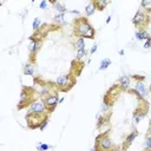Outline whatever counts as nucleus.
Listing matches in <instances>:
<instances>
[{
  "label": "nucleus",
  "mask_w": 151,
  "mask_h": 151,
  "mask_svg": "<svg viewBox=\"0 0 151 151\" xmlns=\"http://www.w3.org/2000/svg\"><path fill=\"white\" fill-rule=\"evenodd\" d=\"M73 35L83 39H93L96 35V29L92 27L86 17H79L73 20Z\"/></svg>",
  "instance_id": "obj_1"
},
{
  "label": "nucleus",
  "mask_w": 151,
  "mask_h": 151,
  "mask_svg": "<svg viewBox=\"0 0 151 151\" xmlns=\"http://www.w3.org/2000/svg\"><path fill=\"white\" fill-rule=\"evenodd\" d=\"M39 93L38 90L31 86H24L20 94V100L18 103V110H22L25 107H28L31 104H33L35 100H38Z\"/></svg>",
  "instance_id": "obj_2"
},
{
  "label": "nucleus",
  "mask_w": 151,
  "mask_h": 151,
  "mask_svg": "<svg viewBox=\"0 0 151 151\" xmlns=\"http://www.w3.org/2000/svg\"><path fill=\"white\" fill-rule=\"evenodd\" d=\"M77 81V77L74 74H72L71 72L66 73V74H61L57 78L55 86L58 88V91H63V92H68L76 84Z\"/></svg>",
  "instance_id": "obj_3"
},
{
  "label": "nucleus",
  "mask_w": 151,
  "mask_h": 151,
  "mask_svg": "<svg viewBox=\"0 0 151 151\" xmlns=\"http://www.w3.org/2000/svg\"><path fill=\"white\" fill-rule=\"evenodd\" d=\"M114 147L113 142L111 140L110 132H103L96 138L94 151H112Z\"/></svg>",
  "instance_id": "obj_4"
},
{
  "label": "nucleus",
  "mask_w": 151,
  "mask_h": 151,
  "mask_svg": "<svg viewBox=\"0 0 151 151\" xmlns=\"http://www.w3.org/2000/svg\"><path fill=\"white\" fill-rule=\"evenodd\" d=\"M132 24L138 29H145L149 26V24H150V15H149V13L145 9H143V8L138 9L136 12L134 17L132 18Z\"/></svg>",
  "instance_id": "obj_5"
},
{
  "label": "nucleus",
  "mask_w": 151,
  "mask_h": 151,
  "mask_svg": "<svg viewBox=\"0 0 151 151\" xmlns=\"http://www.w3.org/2000/svg\"><path fill=\"white\" fill-rule=\"evenodd\" d=\"M48 118V113H27L26 114V120H27V126L29 129H39L40 124L44 122V119Z\"/></svg>",
  "instance_id": "obj_6"
},
{
  "label": "nucleus",
  "mask_w": 151,
  "mask_h": 151,
  "mask_svg": "<svg viewBox=\"0 0 151 151\" xmlns=\"http://www.w3.org/2000/svg\"><path fill=\"white\" fill-rule=\"evenodd\" d=\"M147 110H149V105H147L146 101L143 100V104H139L138 107L133 111V114H132L133 120H134L136 124L139 123L142 119L145 118V116H146V113H147Z\"/></svg>",
  "instance_id": "obj_7"
},
{
  "label": "nucleus",
  "mask_w": 151,
  "mask_h": 151,
  "mask_svg": "<svg viewBox=\"0 0 151 151\" xmlns=\"http://www.w3.org/2000/svg\"><path fill=\"white\" fill-rule=\"evenodd\" d=\"M129 92L134 93L138 99H145L146 96H147V88H146V86L144 85L143 81H136L134 88L133 90H130L129 88Z\"/></svg>",
  "instance_id": "obj_8"
},
{
  "label": "nucleus",
  "mask_w": 151,
  "mask_h": 151,
  "mask_svg": "<svg viewBox=\"0 0 151 151\" xmlns=\"http://www.w3.org/2000/svg\"><path fill=\"white\" fill-rule=\"evenodd\" d=\"M42 103L45 104L47 111L50 113H52L54 111V109L57 107V105L59 104V94L58 93H54V94H51L48 97H46L45 99H42Z\"/></svg>",
  "instance_id": "obj_9"
},
{
  "label": "nucleus",
  "mask_w": 151,
  "mask_h": 151,
  "mask_svg": "<svg viewBox=\"0 0 151 151\" xmlns=\"http://www.w3.org/2000/svg\"><path fill=\"white\" fill-rule=\"evenodd\" d=\"M27 113H42V114L48 113L50 114V112L47 111V109H46L45 104L42 103V100H35L33 104H31L27 107Z\"/></svg>",
  "instance_id": "obj_10"
},
{
  "label": "nucleus",
  "mask_w": 151,
  "mask_h": 151,
  "mask_svg": "<svg viewBox=\"0 0 151 151\" xmlns=\"http://www.w3.org/2000/svg\"><path fill=\"white\" fill-rule=\"evenodd\" d=\"M138 136V132L134 130V131H132L130 134H127L126 136V138H125V140L123 142V145H122V151H126L130 146H131V144L133 143V140L136 139V137Z\"/></svg>",
  "instance_id": "obj_11"
},
{
  "label": "nucleus",
  "mask_w": 151,
  "mask_h": 151,
  "mask_svg": "<svg viewBox=\"0 0 151 151\" xmlns=\"http://www.w3.org/2000/svg\"><path fill=\"white\" fill-rule=\"evenodd\" d=\"M130 77L129 76H122L119 79H118V86L120 87L122 91H129V87H130Z\"/></svg>",
  "instance_id": "obj_12"
},
{
  "label": "nucleus",
  "mask_w": 151,
  "mask_h": 151,
  "mask_svg": "<svg viewBox=\"0 0 151 151\" xmlns=\"http://www.w3.org/2000/svg\"><path fill=\"white\" fill-rule=\"evenodd\" d=\"M96 11H97V8H96L94 2H93V0H92V1H90V2L86 5L85 11H84V14H85V17H86V18H88V17H91L92 14H94V12H96Z\"/></svg>",
  "instance_id": "obj_13"
},
{
  "label": "nucleus",
  "mask_w": 151,
  "mask_h": 151,
  "mask_svg": "<svg viewBox=\"0 0 151 151\" xmlns=\"http://www.w3.org/2000/svg\"><path fill=\"white\" fill-rule=\"evenodd\" d=\"M151 35L146 32V29H137L136 31V39L137 40H149Z\"/></svg>",
  "instance_id": "obj_14"
},
{
  "label": "nucleus",
  "mask_w": 151,
  "mask_h": 151,
  "mask_svg": "<svg viewBox=\"0 0 151 151\" xmlns=\"http://www.w3.org/2000/svg\"><path fill=\"white\" fill-rule=\"evenodd\" d=\"M51 4L54 6V8L58 11V13H66L68 12V9L66 8V6L63 4V2H59V1H51Z\"/></svg>",
  "instance_id": "obj_15"
},
{
  "label": "nucleus",
  "mask_w": 151,
  "mask_h": 151,
  "mask_svg": "<svg viewBox=\"0 0 151 151\" xmlns=\"http://www.w3.org/2000/svg\"><path fill=\"white\" fill-rule=\"evenodd\" d=\"M34 64H32V63H27L25 66H24V68H22V72H24V74L25 76H33L34 74Z\"/></svg>",
  "instance_id": "obj_16"
},
{
  "label": "nucleus",
  "mask_w": 151,
  "mask_h": 151,
  "mask_svg": "<svg viewBox=\"0 0 151 151\" xmlns=\"http://www.w3.org/2000/svg\"><path fill=\"white\" fill-rule=\"evenodd\" d=\"M93 2H94L97 11H103L110 4V1H104V0H93Z\"/></svg>",
  "instance_id": "obj_17"
},
{
  "label": "nucleus",
  "mask_w": 151,
  "mask_h": 151,
  "mask_svg": "<svg viewBox=\"0 0 151 151\" xmlns=\"http://www.w3.org/2000/svg\"><path fill=\"white\" fill-rule=\"evenodd\" d=\"M53 21L58 25V24H65V14L64 13H57L53 17Z\"/></svg>",
  "instance_id": "obj_18"
},
{
  "label": "nucleus",
  "mask_w": 151,
  "mask_h": 151,
  "mask_svg": "<svg viewBox=\"0 0 151 151\" xmlns=\"http://www.w3.org/2000/svg\"><path fill=\"white\" fill-rule=\"evenodd\" d=\"M73 46H74V48H76L77 51H78V50H83V48H85V40H84L83 38H78V39L74 41Z\"/></svg>",
  "instance_id": "obj_19"
},
{
  "label": "nucleus",
  "mask_w": 151,
  "mask_h": 151,
  "mask_svg": "<svg viewBox=\"0 0 151 151\" xmlns=\"http://www.w3.org/2000/svg\"><path fill=\"white\" fill-rule=\"evenodd\" d=\"M110 65H111V59H109V58L103 59V60L100 61V64H99V71L106 70V68H107Z\"/></svg>",
  "instance_id": "obj_20"
},
{
  "label": "nucleus",
  "mask_w": 151,
  "mask_h": 151,
  "mask_svg": "<svg viewBox=\"0 0 151 151\" xmlns=\"http://www.w3.org/2000/svg\"><path fill=\"white\" fill-rule=\"evenodd\" d=\"M42 26V22H41V20L39 19V18H34V20H33V24H32V27H33V31L34 32H37L38 29H40V27Z\"/></svg>",
  "instance_id": "obj_21"
},
{
  "label": "nucleus",
  "mask_w": 151,
  "mask_h": 151,
  "mask_svg": "<svg viewBox=\"0 0 151 151\" xmlns=\"http://www.w3.org/2000/svg\"><path fill=\"white\" fill-rule=\"evenodd\" d=\"M86 53H87L86 48H83V50H78V51H77V55H76L77 60H80L81 58H84V57L86 55Z\"/></svg>",
  "instance_id": "obj_22"
},
{
  "label": "nucleus",
  "mask_w": 151,
  "mask_h": 151,
  "mask_svg": "<svg viewBox=\"0 0 151 151\" xmlns=\"http://www.w3.org/2000/svg\"><path fill=\"white\" fill-rule=\"evenodd\" d=\"M145 151H151V137L145 138Z\"/></svg>",
  "instance_id": "obj_23"
},
{
  "label": "nucleus",
  "mask_w": 151,
  "mask_h": 151,
  "mask_svg": "<svg viewBox=\"0 0 151 151\" xmlns=\"http://www.w3.org/2000/svg\"><path fill=\"white\" fill-rule=\"evenodd\" d=\"M47 124H48V118H46V119H44V122L40 124V126H39V130L40 131H44L45 130V127L47 126Z\"/></svg>",
  "instance_id": "obj_24"
},
{
  "label": "nucleus",
  "mask_w": 151,
  "mask_h": 151,
  "mask_svg": "<svg viewBox=\"0 0 151 151\" xmlns=\"http://www.w3.org/2000/svg\"><path fill=\"white\" fill-rule=\"evenodd\" d=\"M51 146L48 145V144H40L39 146H38V150L39 151H46V150H48Z\"/></svg>",
  "instance_id": "obj_25"
},
{
  "label": "nucleus",
  "mask_w": 151,
  "mask_h": 151,
  "mask_svg": "<svg viewBox=\"0 0 151 151\" xmlns=\"http://www.w3.org/2000/svg\"><path fill=\"white\" fill-rule=\"evenodd\" d=\"M39 7H40L41 9H45V8L47 7V2H46L45 0H42V1L40 2V5H39Z\"/></svg>",
  "instance_id": "obj_26"
},
{
  "label": "nucleus",
  "mask_w": 151,
  "mask_h": 151,
  "mask_svg": "<svg viewBox=\"0 0 151 151\" xmlns=\"http://www.w3.org/2000/svg\"><path fill=\"white\" fill-rule=\"evenodd\" d=\"M150 47H151V41H150V39H149V40L145 41V44H144V48H150Z\"/></svg>",
  "instance_id": "obj_27"
},
{
  "label": "nucleus",
  "mask_w": 151,
  "mask_h": 151,
  "mask_svg": "<svg viewBox=\"0 0 151 151\" xmlns=\"http://www.w3.org/2000/svg\"><path fill=\"white\" fill-rule=\"evenodd\" d=\"M97 47H98V45H97V44H94V45L92 46V48H91V51H90V53H91V54H93V53H94V52L97 51Z\"/></svg>",
  "instance_id": "obj_28"
},
{
  "label": "nucleus",
  "mask_w": 151,
  "mask_h": 151,
  "mask_svg": "<svg viewBox=\"0 0 151 151\" xmlns=\"http://www.w3.org/2000/svg\"><path fill=\"white\" fill-rule=\"evenodd\" d=\"M112 151H122V145H114Z\"/></svg>",
  "instance_id": "obj_29"
},
{
  "label": "nucleus",
  "mask_w": 151,
  "mask_h": 151,
  "mask_svg": "<svg viewBox=\"0 0 151 151\" xmlns=\"http://www.w3.org/2000/svg\"><path fill=\"white\" fill-rule=\"evenodd\" d=\"M111 19H112V18H111V15H109V17H107V19H106V24H109V22L111 21Z\"/></svg>",
  "instance_id": "obj_30"
},
{
  "label": "nucleus",
  "mask_w": 151,
  "mask_h": 151,
  "mask_svg": "<svg viewBox=\"0 0 151 151\" xmlns=\"http://www.w3.org/2000/svg\"><path fill=\"white\" fill-rule=\"evenodd\" d=\"M118 53H119L120 55H123V54L125 53V51H124V50H119V51H118Z\"/></svg>",
  "instance_id": "obj_31"
},
{
  "label": "nucleus",
  "mask_w": 151,
  "mask_h": 151,
  "mask_svg": "<svg viewBox=\"0 0 151 151\" xmlns=\"http://www.w3.org/2000/svg\"><path fill=\"white\" fill-rule=\"evenodd\" d=\"M90 151H94V149H91V150H90Z\"/></svg>",
  "instance_id": "obj_32"
},
{
  "label": "nucleus",
  "mask_w": 151,
  "mask_h": 151,
  "mask_svg": "<svg viewBox=\"0 0 151 151\" xmlns=\"http://www.w3.org/2000/svg\"><path fill=\"white\" fill-rule=\"evenodd\" d=\"M150 125H151V120H150Z\"/></svg>",
  "instance_id": "obj_33"
}]
</instances>
